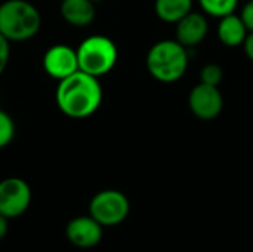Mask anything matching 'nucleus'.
Returning a JSON list of instances; mask_svg holds the SVG:
<instances>
[{"mask_svg": "<svg viewBox=\"0 0 253 252\" xmlns=\"http://www.w3.org/2000/svg\"><path fill=\"white\" fill-rule=\"evenodd\" d=\"M104 227L90 215H80L68 221L65 227V236L71 245L90 250L102 241Z\"/></svg>", "mask_w": 253, "mask_h": 252, "instance_id": "9", "label": "nucleus"}, {"mask_svg": "<svg viewBox=\"0 0 253 252\" xmlns=\"http://www.w3.org/2000/svg\"><path fill=\"white\" fill-rule=\"evenodd\" d=\"M188 49L178 40H160L147 53L148 73L162 83L179 80L188 68Z\"/></svg>", "mask_w": 253, "mask_h": 252, "instance_id": "3", "label": "nucleus"}, {"mask_svg": "<svg viewBox=\"0 0 253 252\" xmlns=\"http://www.w3.org/2000/svg\"><path fill=\"white\" fill-rule=\"evenodd\" d=\"M208 30L209 25L206 16L203 13L191 10L176 22V40L188 49L203 42Z\"/></svg>", "mask_w": 253, "mask_h": 252, "instance_id": "10", "label": "nucleus"}, {"mask_svg": "<svg viewBox=\"0 0 253 252\" xmlns=\"http://www.w3.org/2000/svg\"><path fill=\"white\" fill-rule=\"evenodd\" d=\"M249 31L240 18V15H236L234 12L230 15H225L221 18L219 25H218V37L219 40L228 46V48H236L245 43Z\"/></svg>", "mask_w": 253, "mask_h": 252, "instance_id": "12", "label": "nucleus"}, {"mask_svg": "<svg viewBox=\"0 0 253 252\" xmlns=\"http://www.w3.org/2000/svg\"><path fill=\"white\" fill-rule=\"evenodd\" d=\"M102 95L99 79L79 70L58 82L55 101L62 114L80 120L98 111L102 104Z\"/></svg>", "mask_w": 253, "mask_h": 252, "instance_id": "1", "label": "nucleus"}, {"mask_svg": "<svg viewBox=\"0 0 253 252\" xmlns=\"http://www.w3.org/2000/svg\"><path fill=\"white\" fill-rule=\"evenodd\" d=\"M76 50L79 70L98 79L108 74L119 59V49L116 43L104 34L87 36Z\"/></svg>", "mask_w": 253, "mask_h": 252, "instance_id": "4", "label": "nucleus"}, {"mask_svg": "<svg viewBox=\"0 0 253 252\" xmlns=\"http://www.w3.org/2000/svg\"><path fill=\"white\" fill-rule=\"evenodd\" d=\"M130 212L127 196L119 190L107 189L96 193L89 202V215L102 227H114L122 224Z\"/></svg>", "mask_w": 253, "mask_h": 252, "instance_id": "5", "label": "nucleus"}, {"mask_svg": "<svg viewBox=\"0 0 253 252\" xmlns=\"http://www.w3.org/2000/svg\"><path fill=\"white\" fill-rule=\"evenodd\" d=\"M193 9V0H156V15L169 24H176Z\"/></svg>", "mask_w": 253, "mask_h": 252, "instance_id": "13", "label": "nucleus"}, {"mask_svg": "<svg viewBox=\"0 0 253 252\" xmlns=\"http://www.w3.org/2000/svg\"><path fill=\"white\" fill-rule=\"evenodd\" d=\"M199 3L205 13L215 18H222L236 10L239 0H199Z\"/></svg>", "mask_w": 253, "mask_h": 252, "instance_id": "14", "label": "nucleus"}, {"mask_svg": "<svg viewBox=\"0 0 253 252\" xmlns=\"http://www.w3.org/2000/svg\"><path fill=\"white\" fill-rule=\"evenodd\" d=\"M7 230H9V220L0 215V241L4 239V236L7 235Z\"/></svg>", "mask_w": 253, "mask_h": 252, "instance_id": "20", "label": "nucleus"}, {"mask_svg": "<svg viewBox=\"0 0 253 252\" xmlns=\"http://www.w3.org/2000/svg\"><path fill=\"white\" fill-rule=\"evenodd\" d=\"M10 58V42L0 33V76L4 73Z\"/></svg>", "mask_w": 253, "mask_h": 252, "instance_id": "17", "label": "nucleus"}, {"mask_svg": "<svg viewBox=\"0 0 253 252\" xmlns=\"http://www.w3.org/2000/svg\"><path fill=\"white\" fill-rule=\"evenodd\" d=\"M243 46H245V52H246L248 58L253 62V31H251V33L248 34V37H246Z\"/></svg>", "mask_w": 253, "mask_h": 252, "instance_id": "19", "label": "nucleus"}, {"mask_svg": "<svg viewBox=\"0 0 253 252\" xmlns=\"http://www.w3.org/2000/svg\"><path fill=\"white\" fill-rule=\"evenodd\" d=\"M42 28V15L28 0H4L0 4V33L10 42L31 40Z\"/></svg>", "mask_w": 253, "mask_h": 252, "instance_id": "2", "label": "nucleus"}, {"mask_svg": "<svg viewBox=\"0 0 253 252\" xmlns=\"http://www.w3.org/2000/svg\"><path fill=\"white\" fill-rule=\"evenodd\" d=\"M44 73L55 79V80H64L65 77L74 74L79 71V61H77V50L76 48L58 43L50 46L42 59Z\"/></svg>", "mask_w": 253, "mask_h": 252, "instance_id": "7", "label": "nucleus"}, {"mask_svg": "<svg viewBox=\"0 0 253 252\" xmlns=\"http://www.w3.org/2000/svg\"><path fill=\"white\" fill-rule=\"evenodd\" d=\"M31 203V189L19 177H9L0 181V215L10 218L21 217Z\"/></svg>", "mask_w": 253, "mask_h": 252, "instance_id": "6", "label": "nucleus"}, {"mask_svg": "<svg viewBox=\"0 0 253 252\" xmlns=\"http://www.w3.org/2000/svg\"><path fill=\"white\" fill-rule=\"evenodd\" d=\"M62 19L71 27L83 28L96 18V4L90 0H62L59 6Z\"/></svg>", "mask_w": 253, "mask_h": 252, "instance_id": "11", "label": "nucleus"}, {"mask_svg": "<svg viewBox=\"0 0 253 252\" xmlns=\"http://www.w3.org/2000/svg\"><path fill=\"white\" fill-rule=\"evenodd\" d=\"M240 18L243 19L248 31L251 33L253 31V0H249L245 6H243V10H242V15Z\"/></svg>", "mask_w": 253, "mask_h": 252, "instance_id": "18", "label": "nucleus"}, {"mask_svg": "<svg viewBox=\"0 0 253 252\" xmlns=\"http://www.w3.org/2000/svg\"><path fill=\"white\" fill-rule=\"evenodd\" d=\"M15 137V122L13 119L0 108V150L7 147Z\"/></svg>", "mask_w": 253, "mask_h": 252, "instance_id": "15", "label": "nucleus"}, {"mask_svg": "<svg viewBox=\"0 0 253 252\" xmlns=\"http://www.w3.org/2000/svg\"><path fill=\"white\" fill-rule=\"evenodd\" d=\"M224 79V71L218 64H206L200 71V82L212 86H218Z\"/></svg>", "mask_w": 253, "mask_h": 252, "instance_id": "16", "label": "nucleus"}, {"mask_svg": "<svg viewBox=\"0 0 253 252\" xmlns=\"http://www.w3.org/2000/svg\"><path fill=\"white\" fill-rule=\"evenodd\" d=\"M188 105L191 113L202 120L216 119L224 108V98L218 86L199 83L188 95Z\"/></svg>", "mask_w": 253, "mask_h": 252, "instance_id": "8", "label": "nucleus"}, {"mask_svg": "<svg viewBox=\"0 0 253 252\" xmlns=\"http://www.w3.org/2000/svg\"><path fill=\"white\" fill-rule=\"evenodd\" d=\"M90 1H92L93 4H98V3H102L104 0H90Z\"/></svg>", "mask_w": 253, "mask_h": 252, "instance_id": "21", "label": "nucleus"}]
</instances>
